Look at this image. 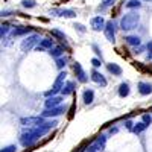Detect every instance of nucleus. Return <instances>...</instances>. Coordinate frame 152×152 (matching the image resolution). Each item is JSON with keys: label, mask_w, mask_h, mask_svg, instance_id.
<instances>
[{"label": "nucleus", "mask_w": 152, "mask_h": 152, "mask_svg": "<svg viewBox=\"0 0 152 152\" xmlns=\"http://www.w3.org/2000/svg\"><path fill=\"white\" fill-rule=\"evenodd\" d=\"M56 125V120H52V122H46L44 125H40V126H34V128H29V129H24L21 134H20V143L24 146V148H31L32 145H35L40 138L49 132L50 128H53Z\"/></svg>", "instance_id": "1"}, {"label": "nucleus", "mask_w": 152, "mask_h": 152, "mask_svg": "<svg viewBox=\"0 0 152 152\" xmlns=\"http://www.w3.org/2000/svg\"><path fill=\"white\" fill-rule=\"evenodd\" d=\"M138 21H140V15L137 12H129V14H125L120 20V29L122 31H132L137 28Z\"/></svg>", "instance_id": "2"}, {"label": "nucleus", "mask_w": 152, "mask_h": 152, "mask_svg": "<svg viewBox=\"0 0 152 152\" xmlns=\"http://www.w3.org/2000/svg\"><path fill=\"white\" fill-rule=\"evenodd\" d=\"M66 76H67L66 72H61V73L58 75V78H56V81H55V84H53V87H52V90L46 91V96H47V97L55 96L58 91L62 90V87H64V81H66Z\"/></svg>", "instance_id": "3"}, {"label": "nucleus", "mask_w": 152, "mask_h": 152, "mask_svg": "<svg viewBox=\"0 0 152 152\" xmlns=\"http://www.w3.org/2000/svg\"><path fill=\"white\" fill-rule=\"evenodd\" d=\"M105 143H107V135H99L96 140L87 148V152H100V151H104L105 148Z\"/></svg>", "instance_id": "4"}, {"label": "nucleus", "mask_w": 152, "mask_h": 152, "mask_svg": "<svg viewBox=\"0 0 152 152\" xmlns=\"http://www.w3.org/2000/svg\"><path fill=\"white\" fill-rule=\"evenodd\" d=\"M38 41H40V35H37V34H32V35L26 37L21 41V50L23 52H28V50H31Z\"/></svg>", "instance_id": "5"}, {"label": "nucleus", "mask_w": 152, "mask_h": 152, "mask_svg": "<svg viewBox=\"0 0 152 152\" xmlns=\"http://www.w3.org/2000/svg\"><path fill=\"white\" fill-rule=\"evenodd\" d=\"M20 123L23 126H40V125H44L46 122L43 116H38V117H23Z\"/></svg>", "instance_id": "6"}, {"label": "nucleus", "mask_w": 152, "mask_h": 152, "mask_svg": "<svg viewBox=\"0 0 152 152\" xmlns=\"http://www.w3.org/2000/svg\"><path fill=\"white\" fill-rule=\"evenodd\" d=\"M66 113V107H55V108H46L43 113H41V116L43 117H56V116H61V114H64Z\"/></svg>", "instance_id": "7"}, {"label": "nucleus", "mask_w": 152, "mask_h": 152, "mask_svg": "<svg viewBox=\"0 0 152 152\" xmlns=\"http://www.w3.org/2000/svg\"><path fill=\"white\" fill-rule=\"evenodd\" d=\"M104 32H105V37H107L108 41H111V43L116 41V24H114L113 20L107 23V26H105Z\"/></svg>", "instance_id": "8"}, {"label": "nucleus", "mask_w": 152, "mask_h": 152, "mask_svg": "<svg viewBox=\"0 0 152 152\" xmlns=\"http://www.w3.org/2000/svg\"><path fill=\"white\" fill-rule=\"evenodd\" d=\"M90 24H91V28H93L94 31H102V29H105V26H107V23H105V20H104L102 15L93 17V18L90 20Z\"/></svg>", "instance_id": "9"}, {"label": "nucleus", "mask_w": 152, "mask_h": 152, "mask_svg": "<svg viewBox=\"0 0 152 152\" xmlns=\"http://www.w3.org/2000/svg\"><path fill=\"white\" fill-rule=\"evenodd\" d=\"M58 15V17H67V18H72V17H76V12L73 9H53L50 11V15Z\"/></svg>", "instance_id": "10"}, {"label": "nucleus", "mask_w": 152, "mask_h": 152, "mask_svg": "<svg viewBox=\"0 0 152 152\" xmlns=\"http://www.w3.org/2000/svg\"><path fill=\"white\" fill-rule=\"evenodd\" d=\"M73 72L76 73V76H78V81L79 82H87V75H85V72L82 70V67H81V64L79 62H75L73 64Z\"/></svg>", "instance_id": "11"}, {"label": "nucleus", "mask_w": 152, "mask_h": 152, "mask_svg": "<svg viewBox=\"0 0 152 152\" xmlns=\"http://www.w3.org/2000/svg\"><path fill=\"white\" fill-rule=\"evenodd\" d=\"M62 102V97L61 96H52V97H47L46 102H44V107L46 108H55V107H59Z\"/></svg>", "instance_id": "12"}, {"label": "nucleus", "mask_w": 152, "mask_h": 152, "mask_svg": "<svg viewBox=\"0 0 152 152\" xmlns=\"http://www.w3.org/2000/svg\"><path fill=\"white\" fill-rule=\"evenodd\" d=\"M55 46V41H53V38H43V40L40 41V44L37 46V50H46V49H53Z\"/></svg>", "instance_id": "13"}, {"label": "nucleus", "mask_w": 152, "mask_h": 152, "mask_svg": "<svg viewBox=\"0 0 152 152\" xmlns=\"http://www.w3.org/2000/svg\"><path fill=\"white\" fill-rule=\"evenodd\" d=\"M91 81L96 82V84H99V85H102V87L107 85V79L104 78V75L99 73L97 70H93V72H91Z\"/></svg>", "instance_id": "14"}, {"label": "nucleus", "mask_w": 152, "mask_h": 152, "mask_svg": "<svg viewBox=\"0 0 152 152\" xmlns=\"http://www.w3.org/2000/svg\"><path fill=\"white\" fill-rule=\"evenodd\" d=\"M138 93L143 94V96H148L152 93V85L149 82H138Z\"/></svg>", "instance_id": "15"}, {"label": "nucleus", "mask_w": 152, "mask_h": 152, "mask_svg": "<svg viewBox=\"0 0 152 152\" xmlns=\"http://www.w3.org/2000/svg\"><path fill=\"white\" fill-rule=\"evenodd\" d=\"M82 100H84V104H85V105L93 104V100H94V91L90 90V88L84 90V93H82Z\"/></svg>", "instance_id": "16"}, {"label": "nucleus", "mask_w": 152, "mask_h": 152, "mask_svg": "<svg viewBox=\"0 0 152 152\" xmlns=\"http://www.w3.org/2000/svg\"><path fill=\"white\" fill-rule=\"evenodd\" d=\"M107 69H108V72H110L111 75H114V76H120V75H122V67L117 66V64H114V62H110V64H107Z\"/></svg>", "instance_id": "17"}, {"label": "nucleus", "mask_w": 152, "mask_h": 152, "mask_svg": "<svg viewBox=\"0 0 152 152\" xmlns=\"http://www.w3.org/2000/svg\"><path fill=\"white\" fill-rule=\"evenodd\" d=\"M125 43L126 44H129V46H140V37H137V35H128L125 38Z\"/></svg>", "instance_id": "18"}, {"label": "nucleus", "mask_w": 152, "mask_h": 152, "mask_svg": "<svg viewBox=\"0 0 152 152\" xmlns=\"http://www.w3.org/2000/svg\"><path fill=\"white\" fill-rule=\"evenodd\" d=\"M129 84L128 82H122L120 85H119V96L120 97H126V96H128L129 94Z\"/></svg>", "instance_id": "19"}, {"label": "nucleus", "mask_w": 152, "mask_h": 152, "mask_svg": "<svg viewBox=\"0 0 152 152\" xmlns=\"http://www.w3.org/2000/svg\"><path fill=\"white\" fill-rule=\"evenodd\" d=\"M73 90H75V84H73L72 81H69L64 87H62L61 94H62V96H69V94H72V93H73Z\"/></svg>", "instance_id": "20"}, {"label": "nucleus", "mask_w": 152, "mask_h": 152, "mask_svg": "<svg viewBox=\"0 0 152 152\" xmlns=\"http://www.w3.org/2000/svg\"><path fill=\"white\" fill-rule=\"evenodd\" d=\"M32 29L31 28H26V26H18L12 31V37H18V35H24V34H29Z\"/></svg>", "instance_id": "21"}, {"label": "nucleus", "mask_w": 152, "mask_h": 152, "mask_svg": "<svg viewBox=\"0 0 152 152\" xmlns=\"http://www.w3.org/2000/svg\"><path fill=\"white\" fill-rule=\"evenodd\" d=\"M62 53H64V49H62L61 46H56V47H53V49H50V55L55 56V58H59Z\"/></svg>", "instance_id": "22"}, {"label": "nucleus", "mask_w": 152, "mask_h": 152, "mask_svg": "<svg viewBox=\"0 0 152 152\" xmlns=\"http://www.w3.org/2000/svg\"><path fill=\"white\" fill-rule=\"evenodd\" d=\"M148 128V123H145V122H140V123H137L134 128H132V131L135 132V134H140L142 131H145Z\"/></svg>", "instance_id": "23"}, {"label": "nucleus", "mask_w": 152, "mask_h": 152, "mask_svg": "<svg viewBox=\"0 0 152 152\" xmlns=\"http://www.w3.org/2000/svg\"><path fill=\"white\" fill-rule=\"evenodd\" d=\"M125 6L128 8V9H134V8H140V6H142V3L138 2V0H129V2L126 3Z\"/></svg>", "instance_id": "24"}, {"label": "nucleus", "mask_w": 152, "mask_h": 152, "mask_svg": "<svg viewBox=\"0 0 152 152\" xmlns=\"http://www.w3.org/2000/svg\"><path fill=\"white\" fill-rule=\"evenodd\" d=\"M37 2L35 0H21V6L23 8H35Z\"/></svg>", "instance_id": "25"}, {"label": "nucleus", "mask_w": 152, "mask_h": 152, "mask_svg": "<svg viewBox=\"0 0 152 152\" xmlns=\"http://www.w3.org/2000/svg\"><path fill=\"white\" fill-rule=\"evenodd\" d=\"M66 62H67V58H62V56L56 58V67H58V69L66 67Z\"/></svg>", "instance_id": "26"}, {"label": "nucleus", "mask_w": 152, "mask_h": 152, "mask_svg": "<svg viewBox=\"0 0 152 152\" xmlns=\"http://www.w3.org/2000/svg\"><path fill=\"white\" fill-rule=\"evenodd\" d=\"M2 152H17V146L15 145L5 146V148H2Z\"/></svg>", "instance_id": "27"}, {"label": "nucleus", "mask_w": 152, "mask_h": 152, "mask_svg": "<svg viewBox=\"0 0 152 152\" xmlns=\"http://www.w3.org/2000/svg\"><path fill=\"white\" fill-rule=\"evenodd\" d=\"M52 35H55V37L61 38V40H66V34H62V32H61V31H58V29H52Z\"/></svg>", "instance_id": "28"}, {"label": "nucleus", "mask_w": 152, "mask_h": 152, "mask_svg": "<svg viewBox=\"0 0 152 152\" xmlns=\"http://www.w3.org/2000/svg\"><path fill=\"white\" fill-rule=\"evenodd\" d=\"M116 3V0H102V9L104 8H110Z\"/></svg>", "instance_id": "29"}, {"label": "nucleus", "mask_w": 152, "mask_h": 152, "mask_svg": "<svg viewBox=\"0 0 152 152\" xmlns=\"http://www.w3.org/2000/svg\"><path fill=\"white\" fill-rule=\"evenodd\" d=\"M8 31H9V24H8V23L2 24V31H0V34H2V37H5V35L8 34Z\"/></svg>", "instance_id": "30"}, {"label": "nucleus", "mask_w": 152, "mask_h": 152, "mask_svg": "<svg viewBox=\"0 0 152 152\" xmlns=\"http://www.w3.org/2000/svg\"><path fill=\"white\" fill-rule=\"evenodd\" d=\"M73 28H75V29H78V31H79L81 34H84V32L87 31V29H85V28L82 26V24H81V23H75V26H73Z\"/></svg>", "instance_id": "31"}, {"label": "nucleus", "mask_w": 152, "mask_h": 152, "mask_svg": "<svg viewBox=\"0 0 152 152\" xmlns=\"http://www.w3.org/2000/svg\"><path fill=\"white\" fill-rule=\"evenodd\" d=\"M143 122H145V123H148V125H149V123H151V122H152V117H151V116H149V114H143Z\"/></svg>", "instance_id": "32"}, {"label": "nucleus", "mask_w": 152, "mask_h": 152, "mask_svg": "<svg viewBox=\"0 0 152 152\" xmlns=\"http://www.w3.org/2000/svg\"><path fill=\"white\" fill-rule=\"evenodd\" d=\"M91 64H93L94 67H100V64H102V62H100V59H97V58H93V59H91Z\"/></svg>", "instance_id": "33"}, {"label": "nucleus", "mask_w": 152, "mask_h": 152, "mask_svg": "<svg viewBox=\"0 0 152 152\" xmlns=\"http://www.w3.org/2000/svg\"><path fill=\"white\" fill-rule=\"evenodd\" d=\"M93 50H94V53H96L97 56H100V58H102V53H100V49H99L96 44H93Z\"/></svg>", "instance_id": "34"}, {"label": "nucleus", "mask_w": 152, "mask_h": 152, "mask_svg": "<svg viewBox=\"0 0 152 152\" xmlns=\"http://www.w3.org/2000/svg\"><path fill=\"white\" fill-rule=\"evenodd\" d=\"M148 49H149V52H151V55H148V58H152V41L148 43Z\"/></svg>", "instance_id": "35"}, {"label": "nucleus", "mask_w": 152, "mask_h": 152, "mask_svg": "<svg viewBox=\"0 0 152 152\" xmlns=\"http://www.w3.org/2000/svg\"><path fill=\"white\" fill-rule=\"evenodd\" d=\"M126 128H128V129H132V123L128 120V122H126Z\"/></svg>", "instance_id": "36"}]
</instances>
